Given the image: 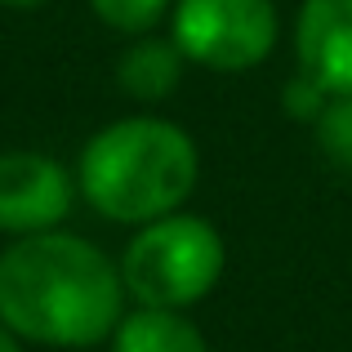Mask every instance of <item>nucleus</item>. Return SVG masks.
<instances>
[{"label": "nucleus", "mask_w": 352, "mask_h": 352, "mask_svg": "<svg viewBox=\"0 0 352 352\" xmlns=\"http://www.w3.org/2000/svg\"><path fill=\"white\" fill-rule=\"evenodd\" d=\"M223 276V236L201 214H161L129 236L120 281L143 308H192Z\"/></svg>", "instance_id": "7ed1b4c3"}, {"label": "nucleus", "mask_w": 352, "mask_h": 352, "mask_svg": "<svg viewBox=\"0 0 352 352\" xmlns=\"http://www.w3.org/2000/svg\"><path fill=\"white\" fill-rule=\"evenodd\" d=\"M0 352H23V339H18L5 321H0Z\"/></svg>", "instance_id": "f8f14e48"}, {"label": "nucleus", "mask_w": 352, "mask_h": 352, "mask_svg": "<svg viewBox=\"0 0 352 352\" xmlns=\"http://www.w3.org/2000/svg\"><path fill=\"white\" fill-rule=\"evenodd\" d=\"M120 263L72 232L14 236L0 250V321L27 344L98 348L125 317Z\"/></svg>", "instance_id": "f257e3e1"}, {"label": "nucleus", "mask_w": 352, "mask_h": 352, "mask_svg": "<svg viewBox=\"0 0 352 352\" xmlns=\"http://www.w3.org/2000/svg\"><path fill=\"white\" fill-rule=\"evenodd\" d=\"M201 156L183 125L165 116H125L103 125L76 161V188L112 223H152L174 214L197 188Z\"/></svg>", "instance_id": "f03ea898"}, {"label": "nucleus", "mask_w": 352, "mask_h": 352, "mask_svg": "<svg viewBox=\"0 0 352 352\" xmlns=\"http://www.w3.org/2000/svg\"><path fill=\"white\" fill-rule=\"evenodd\" d=\"M299 72L330 98L352 94V0H303L294 23Z\"/></svg>", "instance_id": "423d86ee"}, {"label": "nucleus", "mask_w": 352, "mask_h": 352, "mask_svg": "<svg viewBox=\"0 0 352 352\" xmlns=\"http://www.w3.org/2000/svg\"><path fill=\"white\" fill-rule=\"evenodd\" d=\"M112 352H210V344L179 308H143L138 303L112 330Z\"/></svg>", "instance_id": "6e6552de"}, {"label": "nucleus", "mask_w": 352, "mask_h": 352, "mask_svg": "<svg viewBox=\"0 0 352 352\" xmlns=\"http://www.w3.org/2000/svg\"><path fill=\"white\" fill-rule=\"evenodd\" d=\"M312 125H317V147L339 165V170L352 174V94L330 98Z\"/></svg>", "instance_id": "9d476101"}, {"label": "nucleus", "mask_w": 352, "mask_h": 352, "mask_svg": "<svg viewBox=\"0 0 352 352\" xmlns=\"http://www.w3.org/2000/svg\"><path fill=\"white\" fill-rule=\"evenodd\" d=\"M89 9H94L98 23H107L112 32L147 36L174 9V0H89Z\"/></svg>", "instance_id": "1a4fd4ad"}, {"label": "nucleus", "mask_w": 352, "mask_h": 352, "mask_svg": "<svg viewBox=\"0 0 352 352\" xmlns=\"http://www.w3.org/2000/svg\"><path fill=\"white\" fill-rule=\"evenodd\" d=\"M170 36L206 72H250L276 50L281 18L272 0H174Z\"/></svg>", "instance_id": "20e7f679"}, {"label": "nucleus", "mask_w": 352, "mask_h": 352, "mask_svg": "<svg viewBox=\"0 0 352 352\" xmlns=\"http://www.w3.org/2000/svg\"><path fill=\"white\" fill-rule=\"evenodd\" d=\"M0 5H9V9H32V5H45V0H0Z\"/></svg>", "instance_id": "ddd939ff"}, {"label": "nucleus", "mask_w": 352, "mask_h": 352, "mask_svg": "<svg viewBox=\"0 0 352 352\" xmlns=\"http://www.w3.org/2000/svg\"><path fill=\"white\" fill-rule=\"evenodd\" d=\"M183 50L174 45V36H134L125 54L116 63V85L138 103H161L179 89L183 80Z\"/></svg>", "instance_id": "0eeeda50"}, {"label": "nucleus", "mask_w": 352, "mask_h": 352, "mask_svg": "<svg viewBox=\"0 0 352 352\" xmlns=\"http://www.w3.org/2000/svg\"><path fill=\"white\" fill-rule=\"evenodd\" d=\"M326 103H330V94H326V89H321L312 76H303V72L290 80V85H285V94H281V107H285L290 116H299V120H317Z\"/></svg>", "instance_id": "9b49d317"}, {"label": "nucleus", "mask_w": 352, "mask_h": 352, "mask_svg": "<svg viewBox=\"0 0 352 352\" xmlns=\"http://www.w3.org/2000/svg\"><path fill=\"white\" fill-rule=\"evenodd\" d=\"M72 201H76V179L63 161L45 152L0 156V232H50L72 214Z\"/></svg>", "instance_id": "39448f33"}]
</instances>
